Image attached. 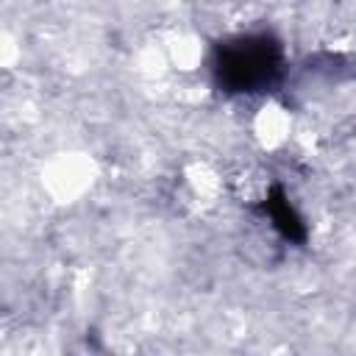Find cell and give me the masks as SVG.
Returning <instances> with one entry per match:
<instances>
[{
    "label": "cell",
    "mask_w": 356,
    "mask_h": 356,
    "mask_svg": "<svg viewBox=\"0 0 356 356\" xmlns=\"http://www.w3.org/2000/svg\"><path fill=\"white\" fill-rule=\"evenodd\" d=\"M281 44L267 36H236L220 42L214 50L217 83L228 92H264L281 78Z\"/></svg>",
    "instance_id": "1"
},
{
    "label": "cell",
    "mask_w": 356,
    "mask_h": 356,
    "mask_svg": "<svg viewBox=\"0 0 356 356\" xmlns=\"http://www.w3.org/2000/svg\"><path fill=\"white\" fill-rule=\"evenodd\" d=\"M264 211L270 214L273 225L281 231L284 239H289V242H306V225H303V220L298 217V211L292 209V203H289V197L284 195L281 186H275V189L267 195Z\"/></svg>",
    "instance_id": "2"
}]
</instances>
